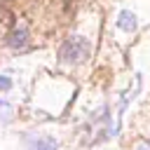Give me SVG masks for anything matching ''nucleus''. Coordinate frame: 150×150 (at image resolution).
Here are the masks:
<instances>
[{
  "label": "nucleus",
  "instance_id": "nucleus-1",
  "mask_svg": "<svg viewBox=\"0 0 150 150\" xmlns=\"http://www.w3.org/2000/svg\"><path fill=\"white\" fill-rule=\"evenodd\" d=\"M87 54H89V40H84L82 35H73L59 47V59L63 63H80L87 59Z\"/></svg>",
  "mask_w": 150,
  "mask_h": 150
},
{
  "label": "nucleus",
  "instance_id": "nucleus-2",
  "mask_svg": "<svg viewBox=\"0 0 150 150\" xmlns=\"http://www.w3.org/2000/svg\"><path fill=\"white\" fill-rule=\"evenodd\" d=\"M7 45H9L12 49H26V45H28V30H26V28L12 30L9 38H7Z\"/></svg>",
  "mask_w": 150,
  "mask_h": 150
},
{
  "label": "nucleus",
  "instance_id": "nucleus-3",
  "mask_svg": "<svg viewBox=\"0 0 150 150\" xmlns=\"http://www.w3.org/2000/svg\"><path fill=\"white\" fill-rule=\"evenodd\" d=\"M136 23H138V21H136V14H134V12H129V9L120 12V16H117V28L131 33V30H136Z\"/></svg>",
  "mask_w": 150,
  "mask_h": 150
},
{
  "label": "nucleus",
  "instance_id": "nucleus-4",
  "mask_svg": "<svg viewBox=\"0 0 150 150\" xmlns=\"http://www.w3.org/2000/svg\"><path fill=\"white\" fill-rule=\"evenodd\" d=\"M28 150H59V143H56V138H52V136H45V138H38V141H33Z\"/></svg>",
  "mask_w": 150,
  "mask_h": 150
},
{
  "label": "nucleus",
  "instance_id": "nucleus-5",
  "mask_svg": "<svg viewBox=\"0 0 150 150\" xmlns=\"http://www.w3.org/2000/svg\"><path fill=\"white\" fill-rule=\"evenodd\" d=\"M0 120H12V105L5 98H0Z\"/></svg>",
  "mask_w": 150,
  "mask_h": 150
},
{
  "label": "nucleus",
  "instance_id": "nucleus-6",
  "mask_svg": "<svg viewBox=\"0 0 150 150\" xmlns=\"http://www.w3.org/2000/svg\"><path fill=\"white\" fill-rule=\"evenodd\" d=\"M12 89V80L7 75H0V91H9Z\"/></svg>",
  "mask_w": 150,
  "mask_h": 150
},
{
  "label": "nucleus",
  "instance_id": "nucleus-7",
  "mask_svg": "<svg viewBox=\"0 0 150 150\" xmlns=\"http://www.w3.org/2000/svg\"><path fill=\"white\" fill-rule=\"evenodd\" d=\"M136 150H150V141H141V143L136 145Z\"/></svg>",
  "mask_w": 150,
  "mask_h": 150
}]
</instances>
